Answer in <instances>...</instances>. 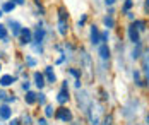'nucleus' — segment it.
Returning <instances> with one entry per match:
<instances>
[{
  "label": "nucleus",
  "instance_id": "obj_38",
  "mask_svg": "<svg viewBox=\"0 0 149 125\" xmlns=\"http://www.w3.org/2000/svg\"><path fill=\"white\" fill-rule=\"evenodd\" d=\"M104 3H106V5H113V3H115V0H104Z\"/></svg>",
  "mask_w": 149,
  "mask_h": 125
},
{
  "label": "nucleus",
  "instance_id": "obj_25",
  "mask_svg": "<svg viewBox=\"0 0 149 125\" xmlns=\"http://www.w3.org/2000/svg\"><path fill=\"white\" fill-rule=\"evenodd\" d=\"M69 72H70L75 79H81V70H77V69H69Z\"/></svg>",
  "mask_w": 149,
  "mask_h": 125
},
{
  "label": "nucleus",
  "instance_id": "obj_35",
  "mask_svg": "<svg viewBox=\"0 0 149 125\" xmlns=\"http://www.w3.org/2000/svg\"><path fill=\"white\" fill-rule=\"evenodd\" d=\"M15 98L14 96H10V94H9V96H7V98H5V103H7V105H9V103H12V101H14Z\"/></svg>",
  "mask_w": 149,
  "mask_h": 125
},
{
  "label": "nucleus",
  "instance_id": "obj_18",
  "mask_svg": "<svg viewBox=\"0 0 149 125\" xmlns=\"http://www.w3.org/2000/svg\"><path fill=\"white\" fill-rule=\"evenodd\" d=\"M142 57V45L141 43H135V47H134V51H132V58H141Z\"/></svg>",
  "mask_w": 149,
  "mask_h": 125
},
{
  "label": "nucleus",
  "instance_id": "obj_20",
  "mask_svg": "<svg viewBox=\"0 0 149 125\" xmlns=\"http://www.w3.org/2000/svg\"><path fill=\"white\" fill-rule=\"evenodd\" d=\"M0 40H2V41H5V43L9 41V34H7V28H5L3 24H0Z\"/></svg>",
  "mask_w": 149,
  "mask_h": 125
},
{
  "label": "nucleus",
  "instance_id": "obj_27",
  "mask_svg": "<svg viewBox=\"0 0 149 125\" xmlns=\"http://www.w3.org/2000/svg\"><path fill=\"white\" fill-rule=\"evenodd\" d=\"M38 103H40V105H45V103H46V96L43 93L38 94Z\"/></svg>",
  "mask_w": 149,
  "mask_h": 125
},
{
  "label": "nucleus",
  "instance_id": "obj_33",
  "mask_svg": "<svg viewBox=\"0 0 149 125\" xmlns=\"http://www.w3.org/2000/svg\"><path fill=\"white\" fill-rule=\"evenodd\" d=\"M9 94L5 93V91H0V101H5V98H7Z\"/></svg>",
  "mask_w": 149,
  "mask_h": 125
},
{
  "label": "nucleus",
  "instance_id": "obj_43",
  "mask_svg": "<svg viewBox=\"0 0 149 125\" xmlns=\"http://www.w3.org/2000/svg\"><path fill=\"white\" fill-rule=\"evenodd\" d=\"M0 125H3V124H0Z\"/></svg>",
  "mask_w": 149,
  "mask_h": 125
},
{
  "label": "nucleus",
  "instance_id": "obj_30",
  "mask_svg": "<svg viewBox=\"0 0 149 125\" xmlns=\"http://www.w3.org/2000/svg\"><path fill=\"white\" fill-rule=\"evenodd\" d=\"M22 122H24V125H31V117L29 115H24L22 117Z\"/></svg>",
  "mask_w": 149,
  "mask_h": 125
},
{
  "label": "nucleus",
  "instance_id": "obj_19",
  "mask_svg": "<svg viewBox=\"0 0 149 125\" xmlns=\"http://www.w3.org/2000/svg\"><path fill=\"white\" fill-rule=\"evenodd\" d=\"M14 9H15V3L10 2V0H9V2H3V5H2V10H3V12H12Z\"/></svg>",
  "mask_w": 149,
  "mask_h": 125
},
{
  "label": "nucleus",
  "instance_id": "obj_17",
  "mask_svg": "<svg viewBox=\"0 0 149 125\" xmlns=\"http://www.w3.org/2000/svg\"><path fill=\"white\" fill-rule=\"evenodd\" d=\"M134 26L137 28V31H139V33H144V31H146V28H148V26H146V21H142V19H135Z\"/></svg>",
  "mask_w": 149,
  "mask_h": 125
},
{
  "label": "nucleus",
  "instance_id": "obj_39",
  "mask_svg": "<svg viewBox=\"0 0 149 125\" xmlns=\"http://www.w3.org/2000/svg\"><path fill=\"white\" fill-rule=\"evenodd\" d=\"M10 125H21V120H12V122H10Z\"/></svg>",
  "mask_w": 149,
  "mask_h": 125
},
{
  "label": "nucleus",
  "instance_id": "obj_10",
  "mask_svg": "<svg viewBox=\"0 0 149 125\" xmlns=\"http://www.w3.org/2000/svg\"><path fill=\"white\" fill-rule=\"evenodd\" d=\"M98 53H100V58H101V60H108V58H110V48H108V43H101L100 48H98Z\"/></svg>",
  "mask_w": 149,
  "mask_h": 125
},
{
  "label": "nucleus",
  "instance_id": "obj_9",
  "mask_svg": "<svg viewBox=\"0 0 149 125\" xmlns=\"http://www.w3.org/2000/svg\"><path fill=\"white\" fill-rule=\"evenodd\" d=\"M129 38H130V41L132 43H141V38H139V31H137V28H135L134 24H130L129 26Z\"/></svg>",
  "mask_w": 149,
  "mask_h": 125
},
{
  "label": "nucleus",
  "instance_id": "obj_8",
  "mask_svg": "<svg viewBox=\"0 0 149 125\" xmlns=\"http://www.w3.org/2000/svg\"><path fill=\"white\" fill-rule=\"evenodd\" d=\"M91 43L93 45H100L101 43V33L96 26H91Z\"/></svg>",
  "mask_w": 149,
  "mask_h": 125
},
{
  "label": "nucleus",
  "instance_id": "obj_6",
  "mask_svg": "<svg viewBox=\"0 0 149 125\" xmlns=\"http://www.w3.org/2000/svg\"><path fill=\"white\" fill-rule=\"evenodd\" d=\"M19 40H21V45H29L31 41H33V33H31L28 28H22Z\"/></svg>",
  "mask_w": 149,
  "mask_h": 125
},
{
  "label": "nucleus",
  "instance_id": "obj_40",
  "mask_svg": "<svg viewBox=\"0 0 149 125\" xmlns=\"http://www.w3.org/2000/svg\"><path fill=\"white\" fill-rule=\"evenodd\" d=\"M146 12L149 14V0H146Z\"/></svg>",
  "mask_w": 149,
  "mask_h": 125
},
{
  "label": "nucleus",
  "instance_id": "obj_3",
  "mask_svg": "<svg viewBox=\"0 0 149 125\" xmlns=\"http://www.w3.org/2000/svg\"><path fill=\"white\" fill-rule=\"evenodd\" d=\"M69 88H67V82H63L62 84V89L58 91V94H57V103H60V105H65L67 101H69Z\"/></svg>",
  "mask_w": 149,
  "mask_h": 125
},
{
  "label": "nucleus",
  "instance_id": "obj_15",
  "mask_svg": "<svg viewBox=\"0 0 149 125\" xmlns=\"http://www.w3.org/2000/svg\"><path fill=\"white\" fill-rule=\"evenodd\" d=\"M24 101H26L28 105H34V103H38V94H36V93H33V91H26Z\"/></svg>",
  "mask_w": 149,
  "mask_h": 125
},
{
  "label": "nucleus",
  "instance_id": "obj_7",
  "mask_svg": "<svg viewBox=\"0 0 149 125\" xmlns=\"http://www.w3.org/2000/svg\"><path fill=\"white\" fill-rule=\"evenodd\" d=\"M142 70L146 74V82H149V50L142 53Z\"/></svg>",
  "mask_w": 149,
  "mask_h": 125
},
{
  "label": "nucleus",
  "instance_id": "obj_5",
  "mask_svg": "<svg viewBox=\"0 0 149 125\" xmlns=\"http://www.w3.org/2000/svg\"><path fill=\"white\" fill-rule=\"evenodd\" d=\"M43 24L40 22L38 26H36V31H34V34H33V41L34 43H43V40H45V28H41Z\"/></svg>",
  "mask_w": 149,
  "mask_h": 125
},
{
  "label": "nucleus",
  "instance_id": "obj_21",
  "mask_svg": "<svg viewBox=\"0 0 149 125\" xmlns=\"http://www.w3.org/2000/svg\"><path fill=\"white\" fill-rule=\"evenodd\" d=\"M134 81H135L137 86H141V88L144 86V81H142V77H141V72H139V70H134Z\"/></svg>",
  "mask_w": 149,
  "mask_h": 125
},
{
  "label": "nucleus",
  "instance_id": "obj_1",
  "mask_svg": "<svg viewBox=\"0 0 149 125\" xmlns=\"http://www.w3.org/2000/svg\"><path fill=\"white\" fill-rule=\"evenodd\" d=\"M69 31V19H67V12L63 7L58 9V33L62 36H65Z\"/></svg>",
  "mask_w": 149,
  "mask_h": 125
},
{
  "label": "nucleus",
  "instance_id": "obj_41",
  "mask_svg": "<svg viewBox=\"0 0 149 125\" xmlns=\"http://www.w3.org/2000/svg\"><path fill=\"white\" fill-rule=\"evenodd\" d=\"M3 14H5V12H3V10H0V17L3 16Z\"/></svg>",
  "mask_w": 149,
  "mask_h": 125
},
{
  "label": "nucleus",
  "instance_id": "obj_31",
  "mask_svg": "<svg viewBox=\"0 0 149 125\" xmlns=\"http://www.w3.org/2000/svg\"><path fill=\"white\" fill-rule=\"evenodd\" d=\"M108 41V31H103L101 33V43H106Z\"/></svg>",
  "mask_w": 149,
  "mask_h": 125
},
{
  "label": "nucleus",
  "instance_id": "obj_4",
  "mask_svg": "<svg viewBox=\"0 0 149 125\" xmlns=\"http://www.w3.org/2000/svg\"><path fill=\"white\" fill-rule=\"evenodd\" d=\"M55 117H57L58 120H62V122H70V120H72L70 110L65 108V106H60V108L57 110V113H55Z\"/></svg>",
  "mask_w": 149,
  "mask_h": 125
},
{
  "label": "nucleus",
  "instance_id": "obj_13",
  "mask_svg": "<svg viewBox=\"0 0 149 125\" xmlns=\"http://www.w3.org/2000/svg\"><path fill=\"white\" fill-rule=\"evenodd\" d=\"M9 26H10V31H12V36H21V31H22V28H21V24L17 22V21H9Z\"/></svg>",
  "mask_w": 149,
  "mask_h": 125
},
{
  "label": "nucleus",
  "instance_id": "obj_22",
  "mask_svg": "<svg viewBox=\"0 0 149 125\" xmlns=\"http://www.w3.org/2000/svg\"><path fill=\"white\" fill-rule=\"evenodd\" d=\"M104 26H106L108 29H110V28H113V26H115V19H113L111 16H106V17H104Z\"/></svg>",
  "mask_w": 149,
  "mask_h": 125
},
{
  "label": "nucleus",
  "instance_id": "obj_23",
  "mask_svg": "<svg viewBox=\"0 0 149 125\" xmlns=\"http://www.w3.org/2000/svg\"><path fill=\"white\" fill-rule=\"evenodd\" d=\"M130 7H132V0H125V3H123V12L127 14V12L130 10Z\"/></svg>",
  "mask_w": 149,
  "mask_h": 125
},
{
  "label": "nucleus",
  "instance_id": "obj_42",
  "mask_svg": "<svg viewBox=\"0 0 149 125\" xmlns=\"http://www.w3.org/2000/svg\"><path fill=\"white\" fill-rule=\"evenodd\" d=\"M0 70H2V63H0Z\"/></svg>",
  "mask_w": 149,
  "mask_h": 125
},
{
  "label": "nucleus",
  "instance_id": "obj_34",
  "mask_svg": "<svg viewBox=\"0 0 149 125\" xmlns=\"http://www.w3.org/2000/svg\"><path fill=\"white\" fill-rule=\"evenodd\" d=\"M22 89H24V91H29V82H28V81L22 82Z\"/></svg>",
  "mask_w": 149,
  "mask_h": 125
},
{
  "label": "nucleus",
  "instance_id": "obj_16",
  "mask_svg": "<svg viewBox=\"0 0 149 125\" xmlns=\"http://www.w3.org/2000/svg\"><path fill=\"white\" fill-rule=\"evenodd\" d=\"M14 81H15V77H12V76H9V74H5V76H2V77H0V86L7 88V86L14 84Z\"/></svg>",
  "mask_w": 149,
  "mask_h": 125
},
{
  "label": "nucleus",
  "instance_id": "obj_2",
  "mask_svg": "<svg viewBox=\"0 0 149 125\" xmlns=\"http://www.w3.org/2000/svg\"><path fill=\"white\" fill-rule=\"evenodd\" d=\"M89 120H91V125H100V115H101V108L98 105H91L89 106Z\"/></svg>",
  "mask_w": 149,
  "mask_h": 125
},
{
  "label": "nucleus",
  "instance_id": "obj_26",
  "mask_svg": "<svg viewBox=\"0 0 149 125\" xmlns=\"http://www.w3.org/2000/svg\"><path fill=\"white\" fill-rule=\"evenodd\" d=\"M26 63H28L29 67H34V65H36V60H34L33 57H29V55H28V57H26Z\"/></svg>",
  "mask_w": 149,
  "mask_h": 125
},
{
  "label": "nucleus",
  "instance_id": "obj_28",
  "mask_svg": "<svg viewBox=\"0 0 149 125\" xmlns=\"http://www.w3.org/2000/svg\"><path fill=\"white\" fill-rule=\"evenodd\" d=\"M45 115L46 117H53V106H46L45 108Z\"/></svg>",
  "mask_w": 149,
  "mask_h": 125
},
{
  "label": "nucleus",
  "instance_id": "obj_24",
  "mask_svg": "<svg viewBox=\"0 0 149 125\" xmlns=\"http://www.w3.org/2000/svg\"><path fill=\"white\" fill-rule=\"evenodd\" d=\"M33 50H34V51L43 53V43H33Z\"/></svg>",
  "mask_w": 149,
  "mask_h": 125
},
{
  "label": "nucleus",
  "instance_id": "obj_11",
  "mask_svg": "<svg viewBox=\"0 0 149 125\" xmlns=\"http://www.w3.org/2000/svg\"><path fill=\"white\" fill-rule=\"evenodd\" d=\"M10 117H12V110H10V106H9L7 103L2 105V106H0V118H2V120H9Z\"/></svg>",
  "mask_w": 149,
  "mask_h": 125
},
{
  "label": "nucleus",
  "instance_id": "obj_29",
  "mask_svg": "<svg viewBox=\"0 0 149 125\" xmlns=\"http://www.w3.org/2000/svg\"><path fill=\"white\" fill-rule=\"evenodd\" d=\"M86 21H88V16L84 14V16H82V17H81V19H79V28H82V26L86 24Z\"/></svg>",
  "mask_w": 149,
  "mask_h": 125
},
{
  "label": "nucleus",
  "instance_id": "obj_37",
  "mask_svg": "<svg viewBox=\"0 0 149 125\" xmlns=\"http://www.w3.org/2000/svg\"><path fill=\"white\" fill-rule=\"evenodd\" d=\"M38 125H48V124H46L45 118H40V120H38Z\"/></svg>",
  "mask_w": 149,
  "mask_h": 125
},
{
  "label": "nucleus",
  "instance_id": "obj_12",
  "mask_svg": "<svg viewBox=\"0 0 149 125\" xmlns=\"http://www.w3.org/2000/svg\"><path fill=\"white\" fill-rule=\"evenodd\" d=\"M34 84H36V88L38 89H43L45 88V84H46V81H45V76L41 74V72H34Z\"/></svg>",
  "mask_w": 149,
  "mask_h": 125
},
{
  "label": "nucleus",
  "instance_id": "obj_32",
  "mask_svg": "<svg viewBox=\"0 0 149 125\" xmlns=\"http://www.w3.org/2000/svg\"><path fill=\"white\" fill-rule=\"evenodd\" d=\"M103 125H111V117H104L103 118Z\"/></svg>",
  "mask_w": 149,
  "mask_h": 125
},
{
  "label": "nucleus",
  "instance_id": "obj_14",
  "mask_svg": "<svg viewBox=\"0 0 149 125\" xmlns=\"http://www.w3.org/2000/svg\"><path fill=\"white\" fill-rule=\"evenodd\" d=\"M45 77H46V82L48 84H53L57 77H55V72H53V67H46L45 69Z\"/></svg>",
  "mask_w": 149,
  "mask_h": 125
},
{
  "label": "nucleus",
  "instance_id": "obj_36",
  "mask_svg": "<svg viewBox=\"0 0 149 125\" xmlns=\"http://www.w3.org/2000/svg\"><path fill=\"white\" fill-rule=\"evenodd\" d=\"M10 2H14L15 5H22L24 3V0H10Z\"/></svg>",
  "mask_w": 149,
  "mask_h": 125
}]
</instances>
